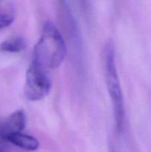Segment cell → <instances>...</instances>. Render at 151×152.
<instances>
[{"mask_svg":"<svg viewBox=\"0 0 151 152\" xmlns=\"http://www.w3.org/2000/svg\"><path fill=\"white\" fill-rule=\"evenodd\" d=\"M105 77L107 90L113 105L115 125L118 131H121L124 126V107L122 91L118 80L115 62V49L112 42H108L105 45Z\"/></svg>","mask_w":151,"mask_h":152,"instance_id":"obj_2","label":"cell"},{"mask_svg":"<svg viewBox=\"0 0 151 152\" xmlns=\"http://www.w3.org/2000/svg\"><path fill=\"white\" fill-rule=\"evenodd\" d=\"M67 47L63 37L51 22H45L33 50V60L45 69H54L63 62Z\"/></svg>","mask_w":151,"mask_h":152,"instance_id":"obj_1","label":"cell"},{"mask_svg":"<svg viewBox=\"0 0 151 152\" xmlns=\"http://www.w3.org/2000/svg\"><path fill=\"white\" fill-rule=\"evenodd\" d=\"M26 124V116L22 110H18L0 123V138L5 139L12 134L22 132Z\"/></svg>","mask_w":151,"mask_h":152,"instance_id":"obj_4","label":"cell"},{"mask_svg":"<svg viewBox=\"0 0 151 152\" xmlns=\"http://www.w3.org/2000/svg\"><path fill=\"white\" fill-rule=\"evenodd\" d=\"M51 89V82L47 70L32 62L28 68L25 86V94L30 101H38L48 95Z\"/></svg>","mask_w":151,"mask_h":152,"instance_id":"obj_3","label":"cell"},{"mask_svg":"<svg viewBox=\"0 0 151 152\" xmlns=\"http://www.w3.org/2000/svg\"><path fill=\"white\" fill-rule=\"evenodd\" d=\"M26 40L22 37H14L3 42L0 45L1 50L10 53H19L26 48Z\"/></svg>","mask_w":151,"mask_h":152,"instance_id":"obj_6","label":"cell"},{"mask_svg":"<svg viewBox=\"0 0 151 152\" xmlns=\"http://www.w3.org/2000/svg\"><path fill=\"white\" fill-rule=\"evenodd\" d=\"M14 20V16L10 13H0V30L8 27Z\"/></svg>","mask_w":151,"mask_h":152,"instance_id":"obj_7","label":"cell"},{"mask_svg":"<svg viewBox=\"0 0 151 152\" xmlns=\"http://www.w3.org/2000/svg\"><path fill=\"white\" fill-rule=\"evenodd\" d=\"M4 140L11 142L16 146L27 151H36L39 146L38 141L34 137L25 134L22 132L12 134L7 136Z\"/></svg>","mask_w":151,"mask_h":152,"instance_id":"obj_5","label":"cell"},{"mask_svg":"<svg viewBox=\"0 0 151 152\" xmlns=\"http://www.w3.org/2000/svg\"><path fill=\"white\" fill-rule=\"evenodd\" d=\"M0 152H6V151H5V150L4 149V148H1V147H0Z\"/></svg>","mask_w":151,"mask_h":152,"instance_id":"obj_8","label":"cell"}]
</instances>
